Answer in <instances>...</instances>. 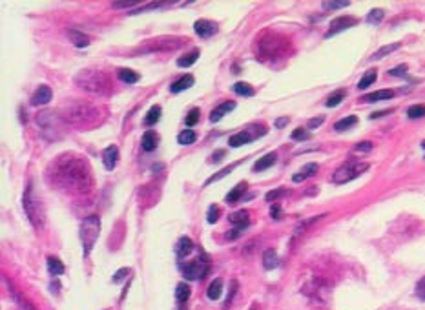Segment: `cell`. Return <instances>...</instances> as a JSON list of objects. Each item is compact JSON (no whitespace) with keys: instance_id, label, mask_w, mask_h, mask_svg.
<instances>
[{"instance_id":"6da1fadb","label":"cell","mask_w":425,"mask_h":310,"mask_svg":"<svg viewBox=\"0 0 425 310\" xmlns=\"http://www.w3.org/2000/svg\"><path fill=\"white\" fill-rule=\"evenodd\" d=\"M52 168L53 172H50V177H53L58 186L66 190L88 192L93 184L88 162L84 161V157H79L75 154L60 155L52 164Z\"/></svg>"},{"instance_id":"7a4b0ae2","label":"cell","mask_w":425,"mask_h":310,"mask_svg":"<svg viewBox=\"0 0 425 310\" xmlns=\"http://www.w3.org/2000/svg\"><path fill=\"white\" fill-rule=\"evenodd\" d=\"M75 82L79 88L90 91V93H97V95H106L110 91V80L103 71L82 70L75 77Z\"/></svg>"},{"instance_id":"3957f363","label":"cell","mask_w":425,"mask_h":310,"mask_svg":"<svg viewBox=\"0 0 425 310\" xmlns=\"http://www.w3.org/2000/svg\"><path fill=\"white\" fill-rule=\"evenodd\" d=\"M99 232H101V219H99V215H88V217H84L82 225H80V241H82L84 256H90L91 248H93L97 243Z\"/></svg>"},{"instance_id":"277c9868","label":"cell","mask_w":425,"mask_h":310,"mask_svg":"<svg viewBox=\"0 0 425 310\" xmlns=\"http://www.w3.org/2000/svg\"><path fill=\"white\" fill-rule=\"evenodd\" d=\"M97 115H99V110L91 104H73V106H70L68 113L62 115V119L73 124H79V126H88V124L95 123Z\"/></svg>"},{"instance_id":"5b68a950","label":"cell","mask_w":425,"mask_h":310,"mask_svg":"<svg viewBox=\"0 0 425 310\" xmlns=\"http://www.w3.org/2000/svg\"><path fill=\"white\" fill-rule=\"evenodd\" d=\"M24 210H26L27 217H29V221L33 223L35 228H40V226L44 225V210H42L40 201L33 194L31 186L27 188L26 194H24Z\"/></svg>"},{"instance_id":"8992f818","label":"cell","mask_w":425,"mask_h":310,"mask_svg":"<svg viewBox=\"0 0 425 310\" xmlns=\"http://www.w3.org/2000/svg\"><path fill=\"white\" fill-rule=\"evenodd\" d=\"M369 170V164L367 162H347V164H343L342 168L336 170V174L332 175V181L336 184H345V182L352 181L356 177H360L363 172H367Z\"/></svg>"},{"instance_id":"52a82bcc","label":"cell","mask_w":425,"mask_h":310,"mask_svg":"<svg viewBox=\"0 0 425 310\" xmlns=\"http://www.w3.org/2000/svg\"><path fill=\"white\" fill-rule=\"evenodd\" d=\"M181 272L185 274V278L190 279V281H197V279H203L208 274V261L206 259H195L192 263H188V265H179Z\"/></svg>"},{"instance_id":"ba28073f","label":"cell","mask_w":425,"mask_h":310,"mask_svg":"<svg viewBox=\"0 0 425 310\" xmlns=\"http://www.w3.org/2000/svg\"><path fill=\"white\" fill-rule=\"evenodd\" d=\"M277 37H268V39H261L259 42V53H261V58H274L283 55L285 52V40L283 42H276Z\"/></svg>"},{"instance_id":"9c48e42d","label":"cell","mask_w":425,"mask_h":310,"mask_svg":"<svg viewBox=\"0 0 425 310\" xmlns=\"http://www.w3.org/2000/svg\"><path fill=\"white\" fill-rule=\"evenodd\" d=\"M193 31L197 33L201 39H210V37H213L217 33V24L212 22V20L201 19L193 24Z\"/></svg>"},{"instance_id":"30bf717a","label":"cell","mask_w":425,"mask_h":310,"mask_svg":"<svg viewBox=\"0 0 425 310\" xmlns=\"http://www.w3.org/2000/svg\"><path fill=\"white\" fill-rule=\"evenodd\" d=\"M356 24H358V20L354 17H338V19H334L330 22V29L327 31V37H332L336 33L345 31L347 27H352Z\"/></svg>"},{"instance_id":"8fae6325","label":"cell","mask_w":425,"mask_h":310,"mask_svg":"<svg viewBox=\"0 0 425 310\" xmlns=\"http://www.w3.org/2000/svg\"><path fill=\"white\" fill-rule=\"evenodd\" d=\"M52 97H53L52 88H50V86H46V84H42V86H39V88H37V91H35V93H33L31 104H33V106L48 104L50 101H52Z\"/></svg>"},{"instance_id":"7c38bea8","label":"cell","mask_w":425,"mask_h":310,"mask_svg":"<svg viewBox=\"0 0 425 310\" xmlns=\"http://www.w3.org/2000/svg\"><path fill=\"white\" fill-rule=\"evenodd\" d=\"M117 161H119V148L115 144L113 146H108V148L103 152V162L106 170H113L117 166Z\"/></svg>"},{"instance_id":"4fadbf2b","label":"cell","mask_w":425,"mask_h":310,"mask_svg":"<svg viewBox=\"0 0 425 310\" xmlns=\"http://www.w3.org/2000/svg\"><path fill=\"white\" fill-rule=\"evenodd\" d=\"M192 250H193V241L190 237H186V235L179 237V241L175 243V256L179 259H185L188 254H192Z\"/></svg>"},{"instance_id":"5bb4252c","label":"cell","mask_w":425,"mask_h":310,"mask_svg":"<svg viewBox=\"0 0 425 310\" xmlns=\"http://www.w3.org/2000/svg\"><path fill=\"white\" fill-rule=\"evenodd\" d=\"M318 170H319V166H318L316 162H309V164H305V166L292 177V181L301 182V181H305V179H309V177H314V175L318 174Z\"/></svg>"},{"instance_id":"9a60e30c","label":"cell","mask_w":425,"mask_h":310,"mask_svg":"<svg viewBox=\"0 0 425 310\" xmlns=\"http://www.w3.org/2000/svg\"><path fill=\"white\" fill-rule=\"evenodd\" d=\"M234 108H236V103H232V101H226V103L219 104V106H217L215 110H212V113H210V121H212V123H217V121L223 119L225 113L232 111Z\"/></svg>"},{"instance_id":"2e32d148","label":"cell","mask_w":425,"mask_h":310,"mask_svg":"<svg viewBox=\"0 0 425 310\" xmlns=\"http://www.w3.org/2000/svg\"><path fill=\"white\" fill-rule=\"evenodd\" d=\"M230 223H232L236 228H246V226L250 225V219H248V212L246 210H239V212H234L230 213Z\"/></svg>"},{"instance_id":"e0dca14e","label":"cell","mask_w":425,"mask_h":310,"mask_svg":"<svg viewBox=\"0 0 425 310\" xmlns=\"http://www.w3.org/2000/svg\"><path fill=\"white\" fill-rule=\"evenodd\" d=\"M192 86H193L192 75H183V77L177 78L174 84L170 86V91H172V93H181V91L188 90V88H192Z\"/></svg>"},{"instance_id":"ac0fdd59","label":"cell","mask_w":425,"mask_h":310,"mask_svg":"<svg viewBox=\"0 0 425 310\" xmlns=\"http://www.w3.org/2000/svg\"><path fill=\"white\" fill-rule=\"evenodd\" d=\"M254 139V135H250L248 131H238V133H234L230 139H228V144L232 146V148H239V146H243V144H248V142Z\"/></svg>"},{"instance_id":"d6986e66","label":"cell","mask_w":425,"mask_h":310,"mask_svg":"<svg viewBox=\"0 0 425 310\" xmlns=\"http://www.w3.org/2000/svg\"><path fill=\"white\" fill-rule=\"evenodd\" d=\"M277 161V154L272 152V154H266L265 157H261L256 164H254V172H263V170H268L272 164H276Z\"/></svg>"},{"instance_id":"ffe728a7","label":"cell","mask_w":425,"mask_h":310,"mask_svg":"<svg viewBox=\"0 0 425 310\" xmlns=\"http://www.w3.org/2000/svg\"><path fill=\"white\" fill-rule=\"evenodd\" d=\"M157 142H159V137L154 129H148L144 135H142V150L144 152H154L157 148Z\"/></svg>"},{"instance_id":"44dd1931","label":"cell","mask_w":425,"mask_h":310,"mask_svg":"<svg viewBox=\"0 0 425 310\" xmlns=\"http://www.w3.org/2000/svg\"><path fill=\"white\" fill-rule=\"evenodd\" d=\"M68 37L71 39V42L77 46V48H86L90 46V37L84 35V33L77 31V29H68Z\"/></svg>"},{"instance_id":"7402d4cb","label":"cell","mask_w":425,"mask_h":310,"mask_svg":"<svg viewBox=\"0 0 425 310\" xmlns=\"http://www.w3.org/2000/svg\"><path fill=\"white\" fill-rule=\"evenodd\" d=\"M221 294H223V279L217 278L210 283L208 290H206V296H208V299H212V301H217L221 297Z\"/></svg>"},{"instance_id":"603a6c76","label":"cell","mask_w":425,"mask_h":310,"mask_svg":"<svg viewBox=\"0 0 425 310\" xmlns=\"http://www.w3.org/2000/svg\"><path fill=\"white\" fill-rule=\"evenodd\" d=\"M117 77H119V80L124 82V84H135V82H139V78H141L139 73H135L133 70H126V68L117 71Z\"/></svg>"},{"instance_id":"cb8c5ba5","label":"cell","mask_w":425,"mask_h":310,"mask_svg":"<svg viewBox=\"0 0 425 310\" xmlns=\"http://www.w3.org/2000/svg\"><path fill=\"white\" fill-rule=\"evenodd\" d=\"M393 97H394L393 90H380V91H374V93L365 95L361 101H365V103H376V101H387V99H393Z\"/></svg>"},{"instance_id":"d4e9b609","label":"cell","mask_w":425,"mask_h":310,"mask_svg":"<svg viewBox=\"0 0 425 310\" xmlns=\"http://www.w3.org/2000/svg\"><path fill=\"white\" fill-rule=\"evenodd\" d=\"M279 265V258H277V254L272 250V248H268V250H265L263 254V266L266 268V270H272V268H276V266Z\"/></svg>"},{"instance_id":"484cf974","label":"cell","mask_w":425,"mask_h":310,"mask_svg":"<svg viewBox=\"0 0 425 310\" xmlns=\"http://www.w3.org/2000/svg\"><path fill=\"white\" fill-rule=\"evenodd\" d=\"M48 272H50L52 276H62V274H64V265L60 263L58 258L50 256V258H48Z\"/></svg>"},{"instance_id":"4316f807","label":"cell","mask_w":425,"mask_h":310,"mask_svg":"<svg viewBox=\"0 0 425 310\" xmlns=\"http://www.w3.org/2000/svg\"><path fill=\"white\" fill-rule=\"evenodd\" d=\"M197 58H199V50H192L190 53L177 58V66H179V68H190Z\"/></svg>"},{"instance_id":"83f0119b","label":"cell","mask_w":425,"mask_h":310,"mask_svg":"<svg viewBox=\"0 0 425 310\" xmlns=\"http://www.w3.org/2000/svg\"><path fill=\"white\" fill-rule=\"evenodd\" d=\"M161 113H162V110L159 104L152 106L148 110V113H146V117H144V124H146V126H154V124L161 119Z\"/></svg>"},{"instance_id":"f1b7e54d","label":"cell","mask_w":425,"mask_h":310,"mask_svg":"<svg viewBox=\"0 0 425 310\" xmlns=\"http://www.w3.org/2000/svg\"><path fill=\"white\" fill-rule=\"evenodd\" d=\"M399 48H401V44H399V42H394V44L383 46V48H380L378 52H374V53H372V57H371V60H380V58L387 57L389 53L396 52V50H399Z\"/></svg>"},{"instance_id":"f546056e","label":"cell","mask_w":425,"mask_h":310,"mask_svg":"<svg viewBox=\"0 0 425 310\" xmlns=\"http://www.w3.org/2000/svg\"><path fill=\"white\" fill-rule=\"evenodd\" d=\"M356 124H358V117L348 115V117H345V119H342V121H338V123L334 124V129L336 131H345V129L352 128Z\"/></svg>"},{"instance_id":"4dcf8cb0","label":"cell","mask_w":425,"mask_h":310,"mask_svg":"<svg viewBox=\"0 0 425 310\" xmlns=\"http://www.w3.org/2000/svg\"><path fill=\"white\" fill-rule=\"evenodd\" d=\"M195 139H197V135H195V131H192V129H185V131H181L179 135H177V142H179V144H183V146L193 144V142H195Z\"/></svg>"},{"instance_id":"1f68e13d","label":"cell","mask_w":425,"mask_h":310,"mask_svg":"<svg viewBox=\"0 0 425 310\" xmlns=\"http://www.w3.org/2000/svg\"><path fill=\"white\" fill-rule=\"evenodd\" d=\"M190 297V286L186 283H179L175 288V299L179 303H186V299Z\"/></svg>"},{"instance_id":"d6a6232c","label":"cell","mask_w":425,"mask_h":310,"mask_svg":"<svg viewBox=\"0 0 425 310\" xmlns=\"http://www.w3.org/2000/svg\"><path fill=\"white\" fill-rule=\"evenodd\" d=\"M234 91L241 95V97H252L256 91L252 88L250 84H246V82H238V84H234Z\"/></svg>"},{"instance_id":"836d02e7","label":"cell","mask_w":425,"mask_h":310,"mask_svg":"<svg viewBox=\"0 0 425 310\" xmlns=\"http://www.w3.org/2000/svg\"><path fill=\"white\" fill-rule=\"evenodd\" d=\"M245 188H246V184H239V186L234 188L232 192L226 195V203H228V205H236V203L241 199V195H243V192H245Z\"/></svg>"},{"instance_id":"e575fe53","label":"cell","mask_w":425,"mask_h":310,"mask_svg":"<svg viewBox=\"0 0 425 310\" xmlns=\"http://www.w3.org/2000/svg\"><path fill=\"white\" fill-rule=\"evenodd\" d=\"M376 78H378V73H376V71H374V70L367 71V73L361 77L360 82H358V88H360V90H365V88H369V86L372 84Z\"/></svg>"},{"instance_id":"d590c367","label":"cell","mask_w":425,"mask_h":310,"mask_svg":"<svg viewBox=\"0 0 425 310\" xmlns=\"http://www.w3.org/2000/svg\"><path fill=\"white\" fill-rule=\"evenodd\" d=\"M407 117H409V119H422V117H425V106L424 104H414V106H411V108L407 110Z\"/></svg>"},{"instance_id":"8d00e7d4","label":"cell","mask_w":425,"mask_h":310,"mask_svg":"<svg viewBox=\"0 0 425 310\" xmlns=\"http://www.w3.org/2000/svg\"><path fill=\"white\" fill-rule=\"evenodd\" d=\"M343 99H345V91L338 90V91H334V93H332L329 99H327V103H325V104H327L329 108H334V106H338V104L342 103Z\"/></svg>"},{"instance_id":"74e56055","label":"cell","mask_w":425,"mask_h":310,"mask_svg":"<svg viewBox=\"0 0 425 310\" xmlns=\"http://www.w3.org/2000/svg\"><path fill=\"white\" fill-rule=\"evenodd\" d=\"M385 17V11L383 9H372L371 13L367 15V22L369 24H380L381 20Z\"/></svg>"},{"instance_id":"f35d334b","label":"cell","mask_w":425,"mask_h":310,"mask_svg":"<svg viewBox=\"0 0 425 310\" xmlns=\"http://www.w3.org/2000/svg\"><path fill=\"white\" fill-rule=\"evenodd\" d=\"M219 215H221V208L215 207V205H212V207L208 208V212H206V221H208L210 225H213V223H217Z\"/></svg>"},{"instance_id":"ab89813d","label":"cell","mask_w":425,"mask_h":310,"mask_svg":"<svg viewBox=\"0 0 425 310\" xmlns=\"http://www.w3.org/2000/svg\"><path fill=\"white\" fill-rule=\"evenodd\" d=\"M283 195H287V190H285V188H277V190H272V192H268V194L265 195V197H266V201H268V203H272V201H277L279 197H283Z\"/></svg>"},{"instance_id":"60d3db41","label":"cell","mask_w":425,"mask_h":310,"mask_svg":"<svg viewBox=\"0 0 425 310\" xmlns=\"http://www.w3.org/2000/svg\"><path fill=\"white\" fill-rule=\"evenodd\" d=\"M309 137H310V133L303 128H296L292 131V139H294V141H307Z\"/></svg>"},{"instance_id":"b9f144b4","label":"cell","mask_w":425,"mask_h":310,"mask_svg":"<svg viewBox=\"0 0 425 310\" xmlns=\"http://www.w3.org/2000/svg\"><path fill=\"white\" fill-rule=\"evenodd\" d=\"M197 121H199V110L192 108L186 115V126H193V124H197Z\"/></svg>"},{"instance_id":"7bdbcfd3","label":"cell","mask_w":425,"mask_h":310,"mask_svg":"<svg viewBox=\"0 0 425 310\" xmlns=\"http://www.w3.org/2000/svg\"><path fill=\"white\" fill-rule=\"evenodd\" d=\"M350 6V2H325L323 7L325 9H342V7Z\"/></svg>"},{"instance_id":"ee69618b","label":"cell","mask_w":425,"mask_h":310,"mask_svg":"<svg viewBox=\"0 0 425 310\" xmlns=\"http://www.w3.org/2000/svg\"><path fill=\"white\" fill-rule=\"evenodd\" d=\"M234 168H236V164H232V166H228V168H225V170H221V172H219V174H217V175H213V177H210V179L206 181V184H210V182H213V181H219L221 177H225V175L228 174V172H232Z\"/></svg>"},{"instance_id":"f6af8a7d","label":"cell","mask_w":425,"mask_h":310,"mask_svg":"<svg viewBox=\"0 0 425 310\" xmlns=\"http://www.w3.org/2000/svg\"><path fill=\"white\" fill-rule=\"evenodd\" d=\"M128 274H130V268H119V270L113 274V283H121Z\"/></svg>"},{"instance_id":"bcb514c9","label":"cell","mask_w":425,"mask_h":310,"mask_svg":"<svg viewBox=\"0 0 425 310\" xmlns=\"http://www.w3.org/2000/svg\"><path fill=\"white\" fill-rule=\"evenodd\" d=\"M416 296L422 299V301H425V276L418 281V284H416Z\"/></svg>"},{"instance_id":"7dc6e473","label":"cell","mask_w":425,"mask_h":310,"mask_svg":"<svg viewBox=\"0 0 425 310\" xmlns=\"http://www.w3.org/2000/svg\"><path fill=\"white\" fill-rule=\"evenodd\" d=\"M389 75H393V77H405L407 75V66H398V68H393V70L389 71Z\"/></svg>"},{"instance_id":"c3c4849f","label":"cell","mask_w":425,"mask_h":310,"mask_svg":"<svg viewBox=\"0 0 425 310\" xmlns=\"http://www.w3.org/2000/svg\"><path fill=\"white\" fill-rule=\"evenodd\" d=\"M243 230H245V228H234V230H230V232L226 233V239H230V241L238 239V237L243 235Z\"/></svg>"},{"instance_id":"681fc988","label":"cell","mask_w":425,"mask_h":310,"mask_svg":"<svg viewBox=\"0 0 425 310\" xmlns=\"http://www.w3.org/2000/svg\"><path fill=\"white\" fill-rule=\"evenodd\" d=\"M371 150H372V142H369V141L358 142V144H356V152H371Z\"/></svg>"},{"instance_id":"f907efd6","label":"cell","mask_w":425,"mask_h":310,"mask_svg":"<svg viewBox=\"0 0 425 310\" xmlns=\"http://www.w3.org/2000/svg\"><path fill=\"white\" fill-rule=\"evenodd\" d=\"M270 215H272V219H276V221L281 219V215H283V213H281V208H279V205H272V207H270Z\"/></svg>"},{"instance_id":"816d5d0a","label":"cell","mask_w":425,"mask_h":310,"mask_svg":"<svg viewBox=\"0 0 425 310\" xmlns=\"http://www.w3.org/2000/svg\"><path fill=\"white\" fill-rule=\"evenodd\" d=\"M135 6H137V2H113V7H117V9H121V7L132 9V7H135Z\"/></svg>"},{"instance_id":"f5cc1de1","label":"cell","mask_w":425,"mask_h":310,"mask_svg":"<svg viewBox=\"0 0 425 310\" xmlns=\"http://www.w3.org/2000/svg\"><path fill=\"white\" fill-rule=\"evenodd\" d=\"M323 121H325V117H323V115L316 117V119H310V121H309V128L312 129V128H318V126H321Z\"/></svg>"},{"instance_id":"db71d44e","label":"cell","mask_w":425,"mask_h":310,"mask_svg":"<svg viewBox=\"0 0 425 310\" xmlns=\"http://www.w3.org/2000/svg\"><path fill=\"white\" fill-rule=\"evenodd\" d=\"M289 117H279V119H277L276 123H274V126H276V128H283L285 124H289Z\"/></svg>"},{"instance_id":"11a10c76","label":"cell","mask_w":425,"mask_h":310,"mask_svg":"<svg viewBox=\"0 0 425 310\" xmlns=\"http://www.w3.org/2000/svg\"><path fill=\"white\" fill-rule=\"evenodd\" d=\"M219 157H225V152H223V150H219V152H215V154L212 155V161H221Z\"/></svg>"},{"instance_id":"9f6ffc18","label":"cell","mask_w":425,"mask_h":310,"mask_svg":"<svg viewBox=\"0 0 425 310\" xmlns=\"http://www.w3.org/2000/svg\"><path fill=\"white\" fill-rule=\"evenodd\" d=\"M387 113H389V110H385V111H376V113H372V119H378V117H383V115H387Z\"/></svg>"},{"instance_id":"6f0895ef","label":"cell","mask_w":425,"mask_h":310,"mask_svg":"<svg viewBox=\"0 0 425 310\" xmlns=\"http://www.w3.org/2000/svg\"><path fill=\"white\" fill-rule=\"evenodd\" d=\"M422 148H424V150H425V141H424V142H422Z\"/></svg>"},{"instance_id":"680465c9","label":"cell","mask_w":425,"mask_h":310,"mask_svg":"<svg viewBox=\"0 0 425 310\" xmlns=\"http://www.w3.org/2000/svg\"><path fill=\"white\" fill-rule=\"evenodd\" d=\"M250 310H254V309H250Z\"/></svg>"}]
</instances>
